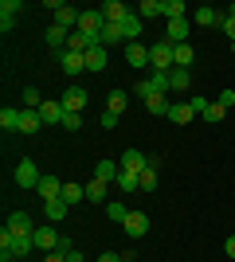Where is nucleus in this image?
<instances>
[{"label": "nucleus", "instance_id": "5701e85b", "mask_svg": "<svg viewBox=\"0 0 235 262\" xmlns=\"http://www.w3.org/2000/svg\"><path fill=\"white\" fill-rule=\"evenodd\" d=\"M220 20H224V16H220V12H216L212 4L196 8V24H200V28H220Z\"/></svg>", "mask_w": 235, "mask_h": 262}, {"label": "nucleus", "instance_id": "79ce46f5", "mask_svg": "<svg viewBox=\"0 0 235 262\" xmlns=\"http://www.w3.org/2000/svg\"><path fill=\"white\" fill-rule=\"evenodd\" d=\"M114 125H118V114H110V110H106V114H102V129H114Z\"/></svg>", "mask_w": 235, "mask_h": 262}, {"label": "nucleus", "instance_id": "b1692460", "mask_svg": "<svg viewBox=\"0 0 235 262\" xmlns=\"http://www.w3.org/2000/svg\"><path fill=\"white\" fill-rule=\"evenodd\" d=\"M59 200H67L71 208H75V204H82V200H87V188L75 184V180H67V184H63V196H59Z\"/></svg>", "mask_w": 235, "mask_h": 262}, {"label": "nucleus", "instance_id": "58836bf2", "mask_svg": "<svg viewBox=\"0 0 235 262\" xmlns=\"http://www.w3.org/2000/svg\"><path fill=\"white\" fill-rule=\"evenodd\" d=\"M220 28H224L227 43H235V16H224V20H220Z\"/></svg>", "mask_w": 235, "mask_h": 262}, {"label": "nucleus", "instance_id": "ddd939ff", "mask_svg": "<svg viewBox=\"0 0 235 262\" xmlns=\"http://www.w3.org/2000/svg\"><path fill=\"white\" fill-rule=\"evenodd\" d=\"M192 35V24L188 20H168V28H165V39L168 43H184Z\"/></svg>", "mask_w": 235, "mask_h": 262}, {"label": "nucleus", "instance_id": "a18cd8bd", "mask_svg": "<svg viewBox=\"0 0 235 262\" xmlns=\"http://www.w3.org/2000/svg\"><path fill=\"white\" fill-rule=\"evenodd\" d=\"M55 251H63V254H71V251H75V247H71V239H67V235H59V247H55Z\"/></svg>", "mask_w": 235, "mask_h": 262}, {"label": "nucleus", "instance_id": "1a4fd4ad", "mask_svg": "<svg viewBox=\"0 0 235 262\" xmlns=\"http://www.w3.org/2000/svg\"><path fill=\"white\" fill-rule=\"evenodd\" d=\"M78 16H82V12H78V8H71V4H63V8L55 12V20H51V24H55V28H63V32H75V28H78Z\"/></svg>", "mask_w": 235, "mask_h": 262}, {"label": "nucleus", "instance_id": "c9c22d12", "mask_svg": "<svg viewBox=\"0 0 235 262\" xmlns=\"http://www.w3.org/2000/svg\"><path fill=\"white\" fill-rule=\"evenodd\" d=\"M106 215H110L114 223H125V215H130V208H125V204H118V200H110V204H106Z\"/></svg>", "mask_w": 235, "mask_h": 262}, {"label": "nucleus", "instance_id": "e433bc0d", "mask_svg": "<svg viewBox=\"0 0 235 262\" xmlns=\"http://www.w3.org/2000/svg\"><path fill=\"white\" fill-rule=\"evenodd\" d=\"M114 184H118V192H137V176L134 172H122Z\"/></svg>", "mask_w": 235, "mask_h": 262}, {"label": "nucleus", "instance_id": "20e7f679", "mask_svg": "<svg viewBox=\"0 0 235 262\" xmlns=\"http://www.w3.org/2000/svg\"><path fill=\"white\" fill-rule=\"evenodd\" d=\"M32 243H35V251H55V247H59V231L55 227H51V223H47V227H35L32 231Z\"/></svg>", "mask_w": 235, "mask_h": 262}, {"label": "nucleus", "instance_id": "9b49d317", "mask_svg": "<svg viewBox=\"0 0 235 262\" xmlns=\"http://www.w3.org/2000/svg\"><path fill=\"white\" fill-rule=\"evenodd\" d=\"M59 63H63V71H67V75H82V71H87V55H78V51H59Z\"/></svg>", "mask_w": 235, "mask_h": 262}, {"label": "nucleus", "instance_id": "a211bd4d", "mask_svg": "<svg viewBox=\"0 0 235 262\" xmlns=\"http://www.w3.org/2000/svg\"><path fill=\"white\" fill-rule=\"evenodd\" d=\"M94 176H98V180H106V184H114V180L122 176V164H118V161H106V157H102V161L94 164Z\"/></svg>", "mask_w": 235, "mask_h": 262}, {"label": "nucleus", "instance_id": "bb28decb", "mask_svg": "<svg viewBox=\"0 0 235 262\" xmlns=\"http://www.w3.org/2000/svg\"><path fill=\"white\" fill-rule=\"evenodd\" d=\"M82 188H87V200H90V204H102V200H106V188H110V184L94 176V180H90V184H82Z\"/></svg>", "mask_w": 235, "mask_h": 262}, {"label": "nucleus", "instance_id": "aec40b11", "mask_svg": "<svg viewBox=\"0 0 235 262\" xmlns=\"http://www.w3.org/2000/svg\"><path fill=\"white\" fill-rule=\"evenodd\" d=\"M192 59H196V51H192V43H173V63L180 67V71H188Z\"/></svg>", "mask_w": 235, "mask_h": 262}, {"label": "nucleus", "instance_id": "f8f14e48", "mask_svg": "<svg viewBox=\"0 0 235 262\" xmlns=\"http://www.w3.org/2000/svg\"><path fill=\"white\" fill-rule=\"evenodd\" d=\"M39 129H44V118H39V110H24V114H20V133H24V137H35Z\"/></svg>", "mask_w": 235, "mask_h": 262}, {"label": "nucleus", "instance_id": "4be33fe9", "mask_svg": "<svg viewBox=\"0 0 235 262\" xmlns=\"http://www.w3.org/2000/svg\"><path fill=\"white\" fill-rule=\"evenodd\" d=\"M87 71L90 75H102V71H106V47H90L87 51Z\"/></svg>", "mask_w": 235, "mask_h": 262}, {"label": "nucleus", "instance_id": "412c9836", "mask_svg": "<svg viewBox=\"0 0 235 262\" xmlns=\"http://www.w3.org/2000/svg\"><path fill=\"white\" fill-rule=\"evenodd\" d=\"M118 28H122L125 43H137V35H141V16H134V12H130V16H125V20L118 24Z\"/></svg>", "mask_w": 235, "mask_h": 262}, {"label": "nucleus", "instance_id": "2eb2a0df", "mask_svg": "<svg viewBox=\"0 0 235 262\" xmlns=\"http://www.w3.org/2000/svg\"><path fill=\"white\" fill-rule=\"evenodd\" d=\"M35 192H39V200H44V204H47V200H59V196H63V180H59V176H44Z\"/></svg>", "mask_w": 235, "mask_h": 262}, {"label": "nucleus", "instance_id": "4468645a", "mask_svg": "<svg viewBox=\"0 0 235 262\" xmlns=\"http://www.w3.org/2000/svg\"><path fill=\"white\" fill-rule=\"evenodd\" d=\"M63 114H67V106H63V102H44V106H39L44 125H63Z\"/></svg>", "mask_w": 235, "mask_h": 262}, {"label": "nucleus", "instance_id": "49530a36", "mask_svg": "<svg viewBox=\"0 0 235 262\" xmlns=\"http://www.w3.org/2000/svg\"><path fill=\"white\" fill-rule=\"evenodd\" d=\"M98 262H122V254H114V251H106V254H102Z\"/></svg>", "mask_w": 235, "mask_h": 262}, {"label": "nucleus", "instance_id": "473e14b6", "mask_svg": "<svg viewBox=\"0 0 235 262\" xmlns=\"http://www.w3.org/2000/svg\"><path fill=\"white\" fill-rule=\"evenodd\" d=\"M145 110H149V114H157V118H168V102H165V94H153V98H145Z\"/></svg>", "mask_w": 235, "mask_h": 262}, {"label": "nucleus", "instance_id": "f03ea898", "mask_svg": "<svg viewBox=\"0 0 235 262\" xmlns=\"http://www.w3.org/2000/svg\"><path fill=\"white\" fill-rule=\"evenodd\" d=\"M39 180H44V172L35 168V161L24 157V161L16 164V184H20V188H39Z\"/></svg>", "mask_w": 235, "mask_h": 262}, {"label": "nucleus", "instance_id": "6e6552de", "mask_svg": "<svg viewBox=\"0 0 235 262\" xmlns=\"http://www.w3.org/2000/svg\"><path fill=\"white\" fill-rule=\"evenodd\" d=\"M59 102H63L71 114H82V106H87V90H82V86H67Z\"/></svg>", "mask_w": 235, "mask_h": 262}, {"label": "nucleus", "instance_id": "f257e3e1", "mask_svg": "<svg viewBox=\"0 0 235 262\" xmlns=\"http://www.w3.org/2000/svg\"><path fill=\"white\" fill-rule=\"evenodd\" d=\"M149 67H153V75H168L173 71V43L168 39H161V43H153L149 47Z\"/></svg>", "mask_w": 235, "mask_h": 262}, {"label": "nucleus", "instance_id": "37998d69", "mask_svg": "<svg viewBox=\"0 0 235 262\" xmlns=\"http://www.w3.org/2000/svg\"><path fill=\"white\" fill-rule=\"evenodd\" d=\"M44 262H67V254H63V251H47Z\"/></svg>", "mask_w": 235, "mask_h": 262}, {"label": "nucleus", "instance_id": "7ed1b4c3", "mask_svg": "<svg viewBox=\"0 0 235 262\" xmlns=\"http://www.w3.org/2000/svg\"><path fill=\"white\" fill-rule=\"evenodd\" d=\"M118 164H122V172H134V176H141V172L149 168V157L141 153V149H125Z\"/></svg>", "mask_w": 235, "mask_h": 262}, {"label": "nucleus", "instance_id": "ea45409f", "mask_svg": "<svg viewBox=\"0 0 235 262\" xmlns=\"http://www.w3.org/2000/svg\"><path fill=\"white\" fill-rule=\"evenodd\" d=\"M16 28V12H0V32H12Z\"/></svg>", "mask_w": 235, "mask_h": 262}, {"label": "nucleus", "instance_id": "09e8293b", "mask_svg": "<svg viewBox=\"0 0 235 262\" xmlns=\"http://www.w3.org/2000/svg\"><path fill=\"white\" fill-rule=\"evenodd\" d=\"M231 51H235V43H231Z\"/></svg>", "mask_w": 235, "mask_h": 262}, {"label": "nucleus", "instance_id": "7c9ffc66", "mask_svg": "<svg viewBox=\"0 0 235 262\" xmlns=\"http://www.w3.org/2000/svg\"><path fill=\"white\" fill-rule=\"evenodd\" d=\"M110 43H122L125 47V35H122L118 24H106V28H102V47H110Z\"/></svg>", "mask_w": 235, "mask_h": 262}, {"label": "nucleus", "instance_id": "c756f323", "mask_svg": "<svg viewBox=\"0 0 235 262\" xmlns=\"http://www.w3.org/2000/svg\"><path fill=\"white\" fill-rule=\"evenodd\" d=\"M200 118L208 121V125H220V121L227 118V106H220V102H208V110H204Z\"/></svg>", "mask_w": 235, "mask_h": 262}, {"label": "nucleus", "instance_id": "0eeeda50", "mask_svg": "<svg viewBox=\"0 0 235 262\" xmlns=\"http://www.w3.org/2000/svg\"><path fill=\"white\" fill-rule=\"evenodd\" d=\"M122 227H125V235H130V239H141V235L149 231V215H145V211H130Z\"/></svg>", "mask_w": 235, "mask_h": 262}, {"label": "nucleus", "instance_id": "393cba45", "mask_svg": "<svg viewBox=\"0 0 235 262\" xmlns=\"http://www.w3.org/2000/svg\"><path fill=\"white\" fill-rule=\"evenodd\" d=\"M157 168H161V164H157L153 157H149V168H145L141 176H137V188H141V192H153V188H157Z\"/></svg>", "mask_w": 235, "mask_h": 262}, {"label": "nucleus", "instance_id": "f3484780", "mask_svg": "<svg viewBox=\"0 0 235 262\" xmlns=\"http://www.w3.org/2000/svg\"><path fill=\"white\" fill-rule=\"evenodd\" d=\"M20 114H24V106H4V110H0V125H4V133H20Z\"/></svg>", "mask_w": 235, "mask_h": 262}, {"label": "nucleus", "instance_id": "6ab92c4d", "mask_svg": "<svg viewBox=\"0 0 235 262\" xmlns=\"http://www.w3.org/2000/svg\"><path fill=\"white\" fill-rule=\"evenodd\" d=\"M67 211H71V204H67V200H47V204H44L47 223H59V219H67Z\"/></svg>", "mask_w": 235, "mask_h": 262}, {"label": "nucleus", "instance_id": "72a5a7b5", "mask_svg": "<svg viewBox=\"0 0 235 262\" xmlns=\"http://www.w3.org/2000/svg\"><path fill=\"white\" fill-rule=\"evenodd\" d=\"M137 16H141V20H149V16H165V12H161V0H141V4H137Z\"/></svg>", "mask_w": 235, "mask_h": 262}, {"label": "nucleus", "instance_id": "423d86ee", "mask_svg": "<svg viewBox=\"0 0 235 262\" xmlns=\"http://www.w3.org/2000/svg\"><path fill=\"white\" fill-rule=\"evenodd\" d=\"M196 114H200L196 102H177V106H168V121H173V125H188Z\"/></svg>", "mask_w": 235, "mask_h": 262}, {"label": "nucleus", "instance_id": "2f4dec72", "mask_svg": "<svg viewBox=\"0 0 235 262\" xmlns=\"http://www.w3.org/2000/svg\"><path fill=\"white\" fill-rule=\"evenodd\" d=\"M188 71H180V67H173V71H168V90H188Z\"/></svg>", "mask_w": 235, "mask_h": 262}, {"label": "nucleus", "instance_id": "4c0bfd02", "mask_svg": "<svg viewBox=\"0 0 235 262\" xmlns=\"http://www.w3.org/2000/svg\"><path fill=\"white\" fill-rule=\"evenodd\" d=\"M63 129L78 133V129H82V114H71V110H67V114H63Z\"/></svg>", "mask_w": 235, "mask_h": 262}, {"label": "nucleus", "instance_id": "de8ad7c7", "mask_svg": "<svg viewBox=\"0 0 235 262\" xmlns=\"http://www.w3.org/2000/svg\"><path fill=\"white\" fill-rule=\"evenodd\" d=\"M67 262H82V251H78V247H75V251L67 254Z\"/></svg>", "mask_w": 235, "mask_h": 262}, {"label": "nucleus", "instance_id": "a19ab883", "mask_svg": "<svg viewBox=\"0 0 235 262\" xmlns=\"http://www.w3.org/2000/svg\"><path fill=\"white\" fill-rule=\"evenodd\" d=\"M216 102H220V106H227V110H231V106H235V90H227V86H224V94H220V98H216Z\"/></svg>", "mask_w": 235, "mask_h": 262}, {"label": "nucleus", "instance_id": "cd10ccee", "mask_svg": "<svg viewBox=\"0 0 235 262\" xmlns=\"http://www.w3.org/2000/svg\"><path fill=\"white\" fill-rule=\"evenodd\" d=\"M161 12H165V20H184V0H161Z\"/></svg>", "mask_w": 235, "mask_h": 262}, {"label": "nucleus", "instance_id": "a878e982", "mask_svg": "<svg viewBox=\"0 0 235 262\" xmlns=\"http://www.w3.org/2000/svg\"><path fill=\"white\" fill-rule=\"evenodd\" d=\"M125 106H130V94H125V90H110V98H106V110L122 118V110H125Z\"/></svg>", "mask_w": 235, "mask_h": 262}, {"label": "nucleus", "instance_id": "c85d7f7f", "mask_svg": "<svg viewBox=\"0 0 235 262\" xmlns=\"http://www.w3.org/2000/svg\"><path fill=\"white\" fill-rule=\"evenodd\" d=\"M67 35H71V32H63V28H55V24H51L44 39H47L51 47H55V51H67Z\"/></svg>", "mask_w": 235, "mask_h": 262}, {"label": "nucleus", "instance_id": "dca6fc26", "mask_svg": "<svg viewBox=\"0 0 235 262\" xmlns=\"http://www.w3.org/2000/svg\"><path fill=\"white\" fill-rule=\"evenodd\" d=\"M4 227H8V231H16V235H32V231H35V223H32V215H28V211H12Z\"/></svg>", "mask_w": 235, "mask_h": 262}, {"label": "nucleus", "instance_id": "9d476101", "mask_svg": "<svg viewBox=\"0 0 235 262\" xmlns=\"http://www.w3.org/2000/svg\"><path fill=\"white\" fill-rule=\"evenodd\" d=\"M98 12H102V20H106V24H122L125 16H130V8H125L122 0H106Z\"/></svg>", "mask_w": 235, "mask_h": 262}, {"label": "nucleus", "instance_id": "39448f33", "mask_svg": "<svg viewBox=\"0 0 235 262\" xmlns=\"http://www.w3.org/2000/svg\"><path fill=\"white\" fill-rule=\"evenodd\" d=\"M122 55H125V63L134 67V71L149 67V47H145V43H125V47H122Z\"/></svg>", "mask_w": 235, "mask_h": 262}, {"label": "nucleus", "instance_id": "c03bdc74", "mask_svg": "<svg viewBox=\"0 0 235 262\" xmlns=\"http://www.w3.org/2000/svg\"><path fill=\"white\" fill-rule=\"evenodd\" d=\"M224 254L235 262V235H227V243H224Z\"/></svg>", "mask_w": 235, "mask_h": 262}, {"label": "nucleus", "instance_id": "f704fd0d", "mask_svg": "<svg viewBox=\"0 0 235 262\" xmlns=\"http://www.w3.org/2000/svg\"><path fill=\"white\" fill-rule=\"evenodd\" d=\"M47 98H39V90L35 86H24V110H39Z\"/></svg>", "mask_w": 235, "mask_h": 262}]
</instances>
